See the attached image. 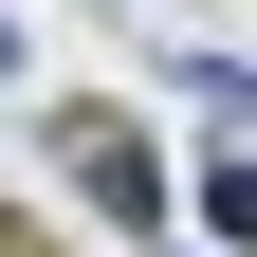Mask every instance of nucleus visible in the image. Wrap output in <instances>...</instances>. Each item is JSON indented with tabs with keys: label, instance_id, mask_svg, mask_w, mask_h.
<instances>
[{
	"label": "nucleus",
	"instance_id": "f257e3e1",
	"mask_svg": "<svg viewBox=\"0 0 257 257\" xmlns=\"http://www.w3.org/2000/svg\"><path fill=\"white\" fill-rule=\"evenodd\" d=\"M55 147H74V184H92V220H110V239H147V220H166V166H147V128H110V110H74Z\"/></svg>",
	"mask_w": 257,
	"mask_h": 257
},
{
	"label": "nucleus",
	"instance_id": "f03ea898",
	"mask_svg": "<svg viewBox=\"0 0 257 257\" xmlns=\"http://www.w3.org/2000/svg\"><path fill=\"white\" fill-rule=\"evenodd\" d=\"M202 239H239V257H257V147H239V166H202Z\"/></svg>",
	"mask_w": 257,
	"mask_h": 257
},
{
	"label": "nucleus",
	"instance_id": "7ed1b4c3",
	"mask_svg": "<svg viewBox=\"0 0 257 257\" xmlns=\"http://www.w3.org/2000/svg\"><path fill=\"white\" fill-rule=\"evenodd\" d=\"M166 92H202V110H220V128H257V74H239V55H184V74H166Z\"/></svg>",
	"mask_w": 257,
	"mask_h": 257
}]
</instances>
